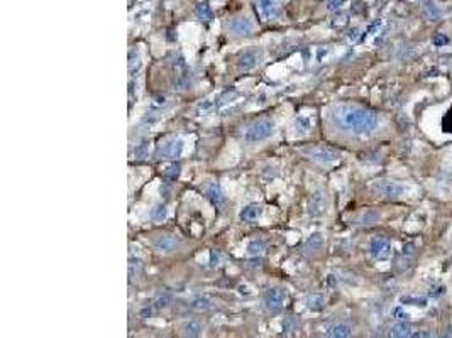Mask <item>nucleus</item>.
<instances>
[{"instance_id":"393cba45","label":"nucleus","mask_w":452,"mask_h":338,"mask_svg":"<svg viewBox=\"0 0 452 338\" xmlns=\"http://www.w3.org/2000/svg\"><path fill=\"white\" fill-rule=\"evenodd\" d=\"M378 218H379L378 212H374V210H366V212L359 217V224L361 225H371V224H374Z\"/></svg>"},{"instance_id":"0eeeda50","label":"nucleus","mask_w":452,"mask_h":338,"mask_svg":"<svg viewBox=\"0 0 452 338\" xmlns=\"http://www.w3.org/2000/svg\"><path fill=\"white\" fill-rule=\"evenodd\" d=\"M227 29L229 33L232 36H247L251 34L252 31H254V24L252 21H249L247 17H244V15H239V17H234L231 22L227 24Z\"/></svg>"},{"instance_id":"4468645a","label":"nucleus","mask_w":452,"mask_h":338,"mask_svg":"<svg viewBox=\"0 0 452 338\" xmlns=\"http://www.w3.org/2000/svg\"><path fill=\"white\" fill-rule=\"evenodd\" d=\"M291 130H293V135H295V137H305V135H308L312 130V120L308 117H298L295 120V124H293Z\"/></svg>"},{"instance_id":"72a5a7b5","label":"nucleus","mask_w":452,"mask_h":338,"mask_svg":"<svg viewBox=\"0 0 452 338\" xmlns=\"http://www.w3.org/2000/svg\"><path fill=\"white\" fill-rule=\"evenodd\" d=\"M151 315H153V309H151L149 306H144V308L141 309V316L142 318H149Z\"/></svg>"},{"instance_id":"f704fd0d","label":"nucleus","mask_w":452,"mask_h":338,"mask_svg":"<svg viewBox=\"0 0 452 338\" xmlns=\"http://www.w3.org/2000/svg\"><path fill=\"white\" fill-rule=\"evenodd\" d=\"M434 42H435V44H437V46L446 44V42H447V38H444V36L439 34V36H435V38H434Z\"/></svg>"},{"instance_id":"ddd939ff","label":"nucleus","mask_w":452,"mask_h":338,"mask_svg":"<svg viewBox=\"0 0 452 338\" xmlns=\"http://www.w3.org/2000/svg\"><path fill=\"white\" fill-rule=\"evenodd\" d=\"M256 2L264 19H273L278 15V3H276V0H256Z\"/></svg>"},{"instance_id":"6e6552de","label":"nucleus","mask_w":452,"mask_h":338,"mask_svg":"<svg viewBox=\"0 0 452 338\" xmlns=\"http://www.w3.org/2000/svg\"><path fill=\"white\" fill-rule=\"evenodd\" d=\"M329 208V200H327V194L324 191H315L312 193L310 200H308V213L312 217H320L327 212Z\"/></svg>"},{"instance_id":"4be33fe9","label":"nucleus","mask_w":452,"mask_h":338,"mask_svg":"<svg viewBox=\"0 0 452 338\" xmlns=\"http://www.w3.org/2000/svg\"><path fill=\"white\" fill-rule=\"evenodd\" d=\"M166 217H168V208H166L163 203L153 206V210H151V218H153L154 222H163V220H166Z\"/></svg>"},{"instance_id":"7c9ffc66","label":"nucleus","mask_w":452,"mask_h":338,"mask_svg":"<svg viewBox=\"0 0 452 338\" xmlns=\"http://www.w3.org/2000/svg\"><path fill=\"white\" fill-rule=\"evenodd\" d=\"M346 2L347 0H327V2H325V9L329 12H335V10H339L340 7H344Z\"/></svg>"},{"instance_id":"b1692460","label":"nucleus","mask_w":452,"mask_h":338,"mask_svg":"<svg viewBox=\"0 0 452 338\" xmlns=\"http://www.w3.org/2000/svg\"><path fill=\"white\" fill-rule=\"evenodd\" d=\"M134 157L136 159H144L149 154V142L148 141H141L134 146Z\"/></svg>"},{"instance_id":"a878e982","label":"nucleus","mask_w":452,"mask_h":338,"mask_svg":"<svg viewBox=\"0 0 452 338\" xmlns=\"http://www.w3.org/2000/svg\"><path fill=\"white\" fill-rule=\"evenodd\" d=\"M324 304H325V300L322 294H312V296H308V300H307V306L310 309H320V308H324Z\"/></svg>"},{"instance_id":"f3484780","label":"nucleus","mask_w":452,"mask_h":338,"mask_svg":"<svg viewBox=\"0 0 452 338\" xmlns=\"http://www.w3.org/2000/svg\"><path fill=\"white\" fill-rule=\"evenodd\" d=\"M390 337H411V327L407 320H398L390 330Z\"/></svg>"},{"instance_id":"9d476101","label":"nucleus","mask_w":452,"mask_h":338,"mask_svg":"<svg viewBox=\"0 0 452 338\" xmlns=\"http://www.w3.org/2000/svg\"><path fill=\"white\" fill-rule=\"evenodd\" d=\"M259 63V58H257L256 51H244L239 58H237V68L241 71H251L254 70Z\"/></svg>"},{"instance_id":"dca6fc26","label":"nucleus","mask_w":452,"mask_h":338,"mask_svg":"<svg viewBox=\"0 0 452 338\" xmlns=\"http://www.w3.org/2000/svg\"><path fill=\"white\" fill-rule=\"evenodd\" d=\"M259 217H261V208L257 205H246V206L241 208V212H239V218L243 222H247V224L256 222Z\"/></svg>"},{"instance_id":"5701e85b","label":"nucleus","mask_w":452,"mask_h":338,"mask_svg":"<svg viewBox=\"0 0 452 338\" xmlns=\"http://www.w3.org/2000/svg\"><path fill=\"white\" fill-rule=\"evenodd\" d=\"M195 14H197V17L200 19V21H210L212 19V9H210V5L207 2H204V3H200V5L197 7V10H195Z\"/></svg>"},{"instance_id":"9b49d317","label":"nucleus","mask_w":452,"mask_h":338,"mask_svg":"<svg viewBox=\"0 0 452 338\" xmlns=\"http://www.w3.org/2000/svg\"><path fill=\"white\" fill-rule=\"evenodd\" d=\"M153 245H154V249H156L158 252L169 254V252H173V250L176 249L178 240L174 237H171V235H160V237L156 238V240L153 242Z\"/></svg>"},{"instance_id":"473e14b6","label":"nucleus","mask_w":452,"mask_h":338,"mask_svg":"<svg viewBox=\"0 0 452 338\" xmlns=\"http://www.w3.org/2000/svg\"><path fill=\"white\" fill-rule=\"evenodd\" d=\"M393 315L398 318V320H408V315L405 311H403V308L402 306H398V308H395V311H393Z\"/></svg>"},{"instance_id":"6ab92c4d","label":"nucleus","mask_w":452,"mask_h":338,"mask_svg":"<svg viewBox=\"0 0 452 338\" xmlns=\"http://www.w3.org/2000/svg\"><path fill=\"white\" fill-rule=\"evenodd\" d=\"M423 14L429 21H437L441 17V9L437 7V3L434 0H423Z\"/></svg>"},{"instance_id":"f8f14e48","label":"nucleus","mask_w":452,"mask_h":338,"mask_svg":"<svg viewBox=\"0 0 452 338\" xmlns=\"http://www.w3.org/2000/svg\"><path fill=\"white\" fill-rule=\"evenodd\" d=\"M204 193H205V196H207V200L212 203L213 206H217V208L225 203V198H224V193H222V189L217 185H213V183H212V185L205 186Z\"/></svg>"},{"instance_id":"2eb2a0df","label":"nucleus","mask_w":452,"mask_h":338,"mask_svg":"<svg viewBox=\"0 0 452 338\" xmlns=\"http://www.w3.org/2000/svg\"><path fill=\"white\" fill-rule=\"evenodd\" d=\"M325 335L332 337V338H346V337L352 335V328H351V325H347V323H335L327 328Z\"/></svg>"},{"instance_id":"1a4fd4ad","label":"nucleus","mask_w":452,"mask_h":338,"mask_svg":"<svg viewBox=\"0 0 452 338\" xmlns=\"http://www.w3.org/2000/svg\"><path fill=\"white\" fill-rule=\"evenodd\" d=\"M285 298H287V294H285L283 289L273 288V289H269L266 293V296H264V304H266V308L269 311H280L285 304Z\"/></svg>"},{"instance_id":"c756f323","label":"nucleus","mask_w":452,"mask_h":338,"mask_svg":"<svg viewBox=\"0 0 452 338\" xmlns=\"http://www.w3.org/2000/svg\"><path fill=\"white\" fill-rule=\"evenodd\" d=\"M171 301H173V298H171V294L169 293H163V294H160V296L156 298V306L158 308H168L169 304H171Z\"/></svg>"},{"instance_id":"f03ea898","label":"nucleus","mask_w":452,"mask_h":338,"mask_svg":"<svg viewBox=\"0 0 452 338\" xmlns=\"http://www.w3.org/2000/svg\"><path fill=\"white\" fill-rule=\"evenodd\" d=\"M273 132H275V124H273V120H269V118H257V120L252 122L251 125L246 127L243 135L247 142L256 144V142L269 139L273 135Z\"/></svg>"},{"instance_id":"bb28decb","label":"nucleus","mask_w":452,"mask_h":338,"mask_svg":"<svg viewBox=\"0 0 452 338\" xmlns=\"http://www.w3.org/2000/svg\"><path fill=\"white\" fill-rule=\"evenodd\" d=\"M246 250H247L251 256H259L261 252L264 250V242L263 240H257V238H254V240H251L247 244V247H246Z\"/></svg>"},{"instance_id":"c85d7f7f","label":"nucleus","mask_w":452,"mask_h":338,"mask_svg":"<svg viewBox=\"0 0 452 338\" xmlns=\"http://www.w3.org/2000/svg\"><path fill=\"white\" fill-rule=\"evenodd\" d=\"M134 65L139 66L141 65V51L139 47H132L129 51V70L134 71Z\"/></svg>"},{"instance_id":"cd10ccee","label":"nucleus","mask_w":452,"mask_h":338,"mask_svg":"<svg viewBox=\"0 0 452 338\" xmlns=\"http://www.w3.org/2000/svg\"><path fill=\"white\" fill-rule=\"evenodd\" d=\"M161 171H163V174H164V176H168V178H171V180H174V178L180 174V164H176V162H171V164H164L161 168Z\"/></svg>"},{"instance_id":"a211bd4d","label":"nucleus","mask_w":452,"mask_h":338,"mask_svg":"<svg viewBox=\"0 0 452 338\" xmlns=\"http://www.w3.org/2000/svg\"><path fill=\"white\" fill-rule=\"evenodd\" d=\"M324 247V235L320 232H315L308 237V240L305 242V250L307 252H317Z\"/></svg>"},{"instance_id":"2f4dec72","label":"nucleus","mask_w":452,"mask_h":338,"mask_svg":"<svg viewBox=\"0 0 452 338\" xmlns=\"http://www.w3.org/2000/svg\"><path fill=\"white\" fill-rule=\"evenodd\" d=\"M212 105H213V103L210 102V98H205V100H202L197 105V110H200V112H207V110L212 109Z\"/></svg>"},{"instance_id":"20e7f679","label":"nucleus","mask_w":452,"mask_h":338,"mask_svg":"<svg viewBox=\"0 0 452 338\" xmlns=\"http://www.w3.org/2000/svg\"><path fill=\"white\" fill-rule=\"evenodd\" d=\"M185 142L180 137H171L163 141L160 147H158V156L161 159H176L183 156Z\"/></svg>"},{"instance_id":"f257e3e1","label":"nucleus","mask_w":452,"mask_h":338,"mask_svg":"<svg viewBox=\"0 0 452 338\" xmlns=\"http://www.w3.org/2000/svg\"><path fill=\"white\" fill-rule=\"evenodd\" d=\"M332 120L340 130L352 134H371L379 125V117L372 110L349 103L334 107Z\"/></svg>"},{"instance_id":"39448f33","label":"nucleus","mask_w":452,"mask_h":338,"mask_svg":"<svg viewBox=\"0 0 452 338\" xmlns=\"http://www.w3.org/2000/svg\"><path fill=\"white\" fill-rule=\"evenodd\" d=\"M371 189L374 193L381 194V196H384V198H400L403 193H405V188H403L400 183L388 181V180L374 181L371 185Z\"/></svg>"},{"instance_id":"7ed1b4c3","label":"nucleus","mask_w":452,"mask_h":338,"mask_svg":"<svg viewBox=\"0 0 452 338\" xmlns=\"http://www.w3.org/2000/svg\"><path fill=\"white\" fill-rule=\"evenodd\" d=\"M301 152L313 162L322 166H332L340 159L339 150L332 149L329 146H310V147H301Z\"/></svg>"},{"instance_id":"423d86ee","label":"nucleus","mask_w":452,"mask_h":338,"mask_svg":"<svg viewBox=\"0 0 452 338\" xmlns=\"http://www.w3.org/2000/svg\"><path fill=\"white\" fill-rule=\"evenodd\" d=\"M390 250H391V244L384 235H374L371 238V242H370L371 257H374V259H378V261L386 259V257L390 256Z\"/></svg>"},{"instance_id":"aec40b11","label":"nucleus","mask_w":452,"mask_h":338,"mask_svg":"<svg viewBox=\"0 0 452 338\" xmlns=\"http://www.w3.org/2000/svg\"><path fill=\"white\" fill-rule=\"evenodd\" d=\"M200 332H202L200 325L193 320L185 321V323L181 325V335H185V337H198L200 335Z\"/></svg>"},{"instance_id":"412c9836","label":"nucleus","mask_w":452,"mask_h":338,"mask_svg":"<svg viewBox=\"0 0 452 338\" xmlns=\"http://www.w3.org/2000/svg\"><path fill=\"white\" fill-rule=\"evenodd\" d=\"M190 306H192L193 309H197V311H207V309L212 308V301L205 296H198L195 300H192Z\"/></svg>"}]
</instances>
